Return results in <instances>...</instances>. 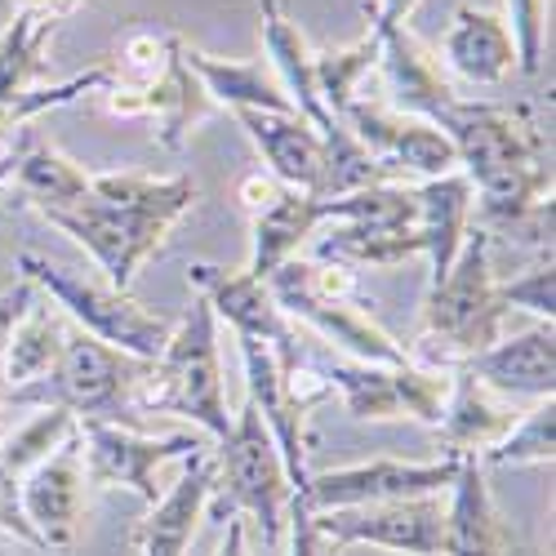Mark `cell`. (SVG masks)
Here are the masks:
<instances>
[{"mask_svg":"<svg viewBox=\"0 0 556 556\" xmlns=\"http://www.w3.org/2000/svg\"><path fill=\"white\" fill-rule=\"evenodd\" d=\"M0 556H5V543H0Z\"/></svg>","mask_w":556,"mask_h":556,"instance_id":"43","label":"cell"},{"mask_svg":"<svg viewBox=\"0 0 556 556\" xmlns=\"http://www.w3.org/2000/svg\"><path fill=\"white\" fill-rule=\"evenodd\" d=\"M214 556H250V530H245V521H241V517H231V521H227L223 543H218V552H214Z\"/></svg>","mask_w":556,"mask_h":556,"instance_id":"40","label":"cell"},{"mask_svg":"<svg viewBox=\"0 0 556 556\" xmlns=\"http://www.w3.org/2000/svg\"><path fill=\"white\" fill-rule=\"evenodd\" d=\"M454 477H458V458H432V463L369 458V463H352V468L307 477L299 503L307 513H334V507H361V503L424 498V494H445Z\"/></svg>","mask_w":556,"mask_h":556,"instance_id":"14","label":"cell"},{"mask_svg":"<svg viewBox=\"0 0 556 556\" xmlns=\"http://www.w3.org/2000/svg\"><path fill=\"white\" fill-rule=\"evenodd\" d=\"M498 303L507 312H530L539 316L543 326H552V316H556V271H552V254L539 258L530 271L513 276V281H498Z\"/></svg>","mask_w":556,"mask_h":556,"instance_id":"35","label":"cell"},{"mask_svg":"<svg viewBox=\"0 0 556 556\" xmlns=\"http://www.w3.org/2000/svg\"><path fill=\"white\" fill-rule=\"evenodd\" d=\"M339 125H348V134L356 138V143L375 156L379 165H388L401 182H405V174H414L424 182V178H441V174L458 169L450 138L432 121H424V116L396 112L388 103H361V99H352L348 112L339 116Z\"/></svg>","mask_w":556,"mask_h":556,"instance_id":"15","label":"cell"},{"mask_svg":"<svg viewBox=\"0 0 556 556\" xmlns=\"http://www.w3.org/2000/svg\"><path fill=\"white\" fill-rule=\"evenodd\" d=\"M445 494L441 556H513V530H507L477 458H458V477Z\"/></svg>","mask_w":556,"mask_h":556,"instance_id":"22","label":"cell"},{"mask_svg":"<svg viewBox=\"0 0 556 556\" xmlns=\"http://www.w3.org/2000/svg\"><path fill=\"white\" fill-rule=\"evenodd\" d=\"M281 192H290V188H281V182H276L271 174H263V169L241 178V205L250 210V218H254L258 210H267V205H271L276 197H281Z\"/></svg>","mask_w":556,"mask_h":556,"instance_id":"38","label":"cell"},{"mask_svg":"<svg viewBox=\"0 0 556 556\" xmlns=\"http://www.w3.org/2000/svg\"><path fill=\"white\" fill-rule=\"evenodd\" d=\"M330 223V205L320 197H303V192H281L267 210H258L250 218V263L245 271L267 281L276 267H286L290 258H299V250L307 245V237H316V227Z\"/></svg>","mask_w":556,"mask_h":556,"instance_id":"29","label":"cell"},{"mask_svg":"<svg viewBox=\"0 0 556 556\" xmlns=\"http://www.w3.org/2000/svg\"><path fill=\"white\" fill-rule=\"evenodd\" d=\"M72 334V320L50 307V299H31L27 312L14 320V330H10V348H5V396L45 379L54 369L63 343Z\"/></svg>","mask_w":556,"mask_h":556,"instance_id":"30","label":"cell"},{"mask_svg":"<svg viewBox=\"0 0 556 556\" xmlns=\"http://www.w3.org/2000/svg\"><path fill=\"white\" fill-rule=\"evenodd\" d=\"M419 5L424 0H375L369 5V27H405Z\"/></svg>","mask_w":556,"mask_h":556,"instance_id":"39","label":"cell"},{"mask_svg":"<svg viewBox=\"0 0 556 556\" xmlns=\"http://www.w3.org/2000/svg\"><path fill=\"white\" fill-rule=\"evenodd\" d=\"M18 192L23 201L36 210V214H54V210H67L85 197L89 188V174L63 156L54 143H40V138H27V143L18 148Z\"/></svg>","mask_w":556,"mask_h":556,"instance_id":"31","label":"cell"},{"mask_svg":"<svg viewBox=\"0 0 556 556\" xmlns=\"http://www.w3.org/2000/svg\"><path fill=\"white\" fill-rule=\"evenodd\" d=\"M441 67L468 85H503L517 72V45L503 14L481 5H458L441 40Z\"/></svg>","mask_w":556,"mask_h":556,"instance_id":"23","label":"cell"},{"mask_svg":"<svg viewBox=\"0 0 556 556\" xmlns=\"http://www.w3.org/2000/svg\"><path fill=\"white\" fill-rule=\"evenodd\" d=\"M379 67V36L369 31L361 36L348 50H330V54H316V94L326 103V112L339 121L348 112V103L356 99L361 80Z\"/></svg>","mask_w":556,"mask_h":556,"instance_id":"33","label":"cell"},{"mask_svg":"<svg viewBox=\"0 0 556 556\" xmlns=\"http://www.w3.org/2000/svg\"><path fill=\"white\" fill-rule=\"evenodd\" d=\"M214 458V490L205 513L218 521L250 517L263 530V543L276 547L290 526V503H294V481L286 472V458L276 450L263 414L245 401V409L231 419V432L210 450Z\"/></svg>","mask_w":556,"mask_h":556,"instance_id":"6","label":"cell"},{"mask_svg":"<svg viewBox=\"0 0 556 556\" xmlns=\"http://www.w3.org/2000/svg\"><path fill=\"white\" fill-rule=\"evenodd\" d=\"M521 414L513 409V401H503L498 392H490L485 383H477L472 375H454L441 424H437V445L441 458H481L485 450H494L507 428H513Z\"/></svg>","mask_w":556,"mask_h":556,"instance_id":"25","label":"cell"},{"mask_svg":"<svg viewBox=\"0 0 556 556\" xmlns=\"http://www.w3.org/2000/svg\"><path fill=\"white\" fill-rule=\"evenodd\" d=\"M192 281H197V294L214 307L218 320H227L237 339H254V343H267L281 361H299V330L294 320L276 307L267 281L250 276L245 267L241 271H227V267H214V263H197L192 267Z\"/></svg>","mask_w":556,"mask_h":556,"instance_id":"17","label":"cell"},{"mask_svg":"<svg viewBox=\"0 0 556 556\" xmlns=\"http://www.w3.org/2000/svg\"><path fill=\"white\" fill-rule=\"evenodd\" d=\"M369 31L379 36V67L388 80V94H392L388 108L432 121L437 112H445L458 99V89L450 85L441 59L432 50H424L405 27H369Z\"/></svg>","mask_w":556,"mask_h":556,"instance_id":"21","label":"cell"},{"mask_svg":"<svg viewBox=\"0 0 556 556\" xmlns=\"http://www.w3.org/2000/svg\"><path fill=\"white\" fill-rule=\"evenodd\" d=\"M178 54L182 63L192 67V76L205 85V94L214 108H227L231 116L237 112H294L281 80L271 76L267 59H218V54H205L197 45H188L178 36Z\"/></svg>","mask_w":556,"mask_h":556,"instance_id":"27","label":"cell"},{"mask_svg":"<svg viewBox=\"0 0 556 556\" xmlns=\"http://www.w3.org/2000/svg\"><path fill=\"white\" fill-rule=\"evenodd\" d=\"M472 210H477L472 182L463 178L458 169L419 182V237H424V254H428V263H432L428 290L445 281L450 263L458 258L463 241H468Z\"/></svg>","mask_w":556,"mask_h":556,"instance_id":"28","label":"cell"},{"mask_svg":"<svg viewBox=\"0 0 556 556\" xmlns=\"http://www.w3.org/2000/svg\"><path fill=\"white\" fill-rule=\"evenodd\" d=\"M80 454H85V477L108 490H129L148 507L161 498V468L174 458H197L210 445L201 437H143L134 428H121L112 419H76Z\"/></svg>","mask_w":556,"mask_h":556,"instance_id":"12","label":"cell"},{"mask_svg":"<svg viewBox=\"0 0 556 556\" xmlns=\"http://www.w3.org/2000/svg\"><path fill=\"white\" fill-rule=\"evenodd\" d=\"M14 169H18V148L0 152V182H10V178H14Z\"/></svg>","mask_w":556,"mask_h":556,"instance_id":"42","label":"cell"},{"mask_svg":"<svg viewBox=\"0 0 556 556\" xmlns=\"http://www.w3.org/2000/svg\"><path fill=\"white\" fill-rule=\"evenodd\" d=\"M31 299H36V286H27L23 276L14 281V290L0 294V409H5V348H10V330H14V320L27 312Z\"/></svg>","mask_w":556,"mask_h":556,"instance_id":"37","label":"cell"},{"mask_svg":"<svg viewBox=\"0 0 556 556\" xmlns=\"http://www.w3.org/2000/svg\"><path fill=\"white\" fill-rule=\"evenodd\" d=\"M108 112L116 116H152L156 121V143L165 152H182L188 148L192 129L214 112L205 85L192 76V67L182 63L178 54V36H174V50H169V63L161 72V80L143 94H108Z\"/></svg>","mask_w":556,"mask_h":556,"instance_id":"20","label":"cell"},{"mask_svg":"<svg viewBox=\"0 0 556 556\" xmlns=\"http://www.w3.org/2000/svg\"><path fill=\"white\" fill-rule=\"evenodd\" d=\"M59 18L36 14V10H14V18L0 31V103H18L27 89L45 76V50L54 40Z\"/></svg>","mask_w":556,"mask_h":556,"instance_id":"32","label":"cell"},{"mask_svg":"<svg viewBox=\"0 0 556 556\" xmlns=\"http://www.w3.org/2000/svg\"><path fill=\"white\" fill-rule=\"evenodd\" d=\"M330 205V237L320 241V258L330 263H375L392 267L424 254L419 237V182H379L352 197H334Z\"/></svg>","mask_w":556,"mask_h":556,"instance_id":"9","label":"cell"},{"mask_svg":"<svg viewBox=\"0 0 556 556\" xmlns=\"http://www.w3.org/2000/svg\"><path fill=\"white\" fill-rule=\"evenodd\" d=\"M267 290L294 326H312L326 343H334L352 361L401 365L409 352L369 316L356 299V271L330 258H290L267 276Z\"/></svg>","mask_w":556,"mask_h":556,"instance_id":"4","label":"cell"},{"mask_svg":"<svg viewBox=\"0 0 556 556\" xmlns=\"http://www.w3.org/2000/svg\"><path fill=\"white\" fill-rule=\"evenodd\" d=\"M503 316L507 307L498 303L490 231H468L445 281L432 286L424 299V334H419V352H409V361L458 375L477 352H485L498 339Z\"/></svg>","mask_w":556,"mask_h":556,"instance_id":"3","label":"cell"},{"mask_svg":"<svg viewBox=\"0 0 556 556\" xmlns=\"http://www.w3.org/2000/svg\"><path fill=\"white\" fill-rule=\"evenodd\" d=\"M85 454L80 432H72L50 458L18 481V507L23 521L36 534L40 552H72L85 521Z\"/></svg>","mask_w":556,"mask_h":556,"instance_id":"16","label":"cell"},{"mask_svg":"<svg viewBox=\"0 0 556 556\" xmlns=\"http://www.w3.org/2000/svg\"><path fill=\"white\" fill-rule=\"evenodd\" d=\"M210 490H214V458L205 450V454L188 458V472H182L169 490H161V498L152 503L143 526L134 530L138 556H188V547L205 521Z\"/></svg>","mask_w":556,"mask_h":556,"instance_id":"24","label":"cell"},{"mask_svg":"<svg viewBox=\"0 0 556 556\" xmlns=\"http://www.w3.org/2000/svg\"><path fill=\"white\" fill-rule=\"evenodd\" d=\"M197 197L201 192L192 174H89V188L76 205L40 218L80 241L99 263L103 281L129 290L138 267L165 245Z\"/></svg>","mask_w":556,"mask_h":556,"instance_id":"2","label":"cell"},{"mask_svg":"<svg viewBox=\"0 0 556 556\" xmlns=\"http://www.w3.org/2000/svg\"><path fill=\"white\" fill-rule=\"evenodd\" d=\"M507 31L517 45V72L534 76L547 50V0H507Z\"/></svg>","mask_w":556,"mask_h":556,"instance_id":"36","label":"cell"},{"mask_svg":"<svg viewBox=\"0 0 556 556\" xmlns=\"http://www.w3.org/2000/svg\"><path fill=\"white\" fill-rule=\"evenodd\" d=\"M241 343V361H245V383H250V405L263 414V424L286 458V472L294 481V494L307 485V414L312 405H320L330 396L326 375L299 356V361H281L267 343L254 339H237Z\"/></svg>","mask_w":556,"mask_h":556,"instance_id":"10","label":"cell"},{"mask_svg":"<svg viewBox=\"0 0 556 556\" xmlns=\"http://www.w3.org/2000/svg\"><path fill=\"white\" fill-rule=\"evenodd\" d=\"M241 129L258 148L267 174L290 192L320 197L326 188V134L299 112H237Z\"/></svg>","mask_w":556,"mask_h":556,"instance_id":"18","label":"cell"},{"mask_svg":"<svg viewBox=\"0 0 556 556\" xmlns=\"http://www.w3.org/2000/svg\"><path fill=\"white\" fill-rule=\"evenodd\" d=\"M14 267L27 286H36V294H45L72 320L76 330L94 334L99 343H108L116 352H129L138 361H156L174 334L169 316L148 312L138 299H129V290H116L112 281H94V276L50 263L31 250H23L14 258Z\"/></svg>","mask_w":556,"mask_h":556,"instance_id":"7","label":"cell"},{"mask_svg":"<svg viewBox=\"0 0 556 556\" xmlns=\"http://www.w3.org/2000/svg\"><path fill=\"white\" fill-rule=\"evenodd\" d=\"M432 125L450 138L477 210L552 254V138L534 108L458 94Z\"/></svg>","mask_w":556,"mask_h":556,"instance_id":"1","label":"cell"},{"mask_svg":"<svg viewBox=\"0 0 556 556\" xmlns=\"http://www.w3.org/2000/svg\"><path fill=\"white\" fill-rule=\"evenodd\" d=\"M80 5V0H18V10H36V14H50V18H67L72 10Z\"/></svg>","mask_w":556,"mask_h":556,"instance_id":"41","label":"cell"},{"mask_svg":"<svg viewBox=\"0 0 556 556\" xmlns=\"http://www.w3.org/2000/svg\"><path fill=\"white\" fill-rule=\"evenodd\" d=\"M152 361L116 352L72 326L54 369L45 379L10 392L5 401L36 405V409H67L76 419H112L121 409H134V392L143 388Z\"/></svg>","mask_w":556,"mask_h":556,"instance_id":"8","label":"cell"},{"mask_svg":"<svg viewBox=\"0 0 556 556\" xmlns=\"http://www.w3.org/2000/svg\"><path fill=\"white\" fill-rule=\"evenodd\" d=\"M312 530L330 547H383L401 556H441L445 547V498H392V503H361L334 507V513H312Z\"/></svg>","mask_w":556,"mask_h":556,"instance_id":"13","label":"cell"},{"mask_svg":"<svg viewBox=\"0 0 556 556\" xmlns=\"http://www.w3.org/2000/svg\"><path fill=\"white\" fill-rule=\"evenodd\" d=\"M134 409L174 414L197 424L205 437L223 441L231 432L227 401H223V361H218V316L197 294L192 307L174 320L165 352L152 361L143 388L134 392Z\"/></svg>","mask_w":556,"mask_h":556,"instance_id":"5","label":"cell"},{"mask_svg":"<svg viewBox=\"0 0 556 556\" xmlns=\"http://www.w3.org/2000/svg\"><path fill=\"white\" fill-rule=\"evenodd\" d=\"M330 392L343 396V409L356 424H396V419H414V424H441V409L450 396L454 375L445 369H428V365H369V361H352L339 356L326 369Z\"/></svg>","mask_w":556,"mask_h":556,"instance_id":"11","label":"cell"},{"mask_svg":"<svg viewBox=\"0 0 556 556\" xmlns=\"http://www.w3.org/2000/svg\"><path fill=\"white\" fill-rule=\"evenodd\" d=\"M463 375H472L503 401H552L556 392V334L552 326H530L513 339H494L477 352Z\"/></svg>","mask_w":556,"mask_h":556,"instance_id":"19","label":"cell"},{"mask_svg":"<svg viewBox=\"0 0 556 556\" xmlns=\"http://www.w3.org/2000/svg\"><path fill=\"white\" fill-rule=\"evenodd\" d=\"M552 450H556V405L534 401L507 428V437L494 450H485L477 463L481 468H534V463H552Z\"/></svg>","mask_w":556,"mask_h":556,"instance_id":"34","label":"cell"},{"mask_svg":"<svg viewBox=\"0 0 556 556\" xmlns=\"http://www.w3.org/2000/svg\"><path fill=\"white\" fill-rule=\"evenodd\" d=\"M263 54H267L271 76L281 80L290 108L299 116H307L320 134H330L339 121L326 112V103L316 94V50L299 31V23H290L281 0H263Z\"/></svg>","mask_w":556,"mask_h":556,"instance_id":"26","label":"cell"}]
</instances>
